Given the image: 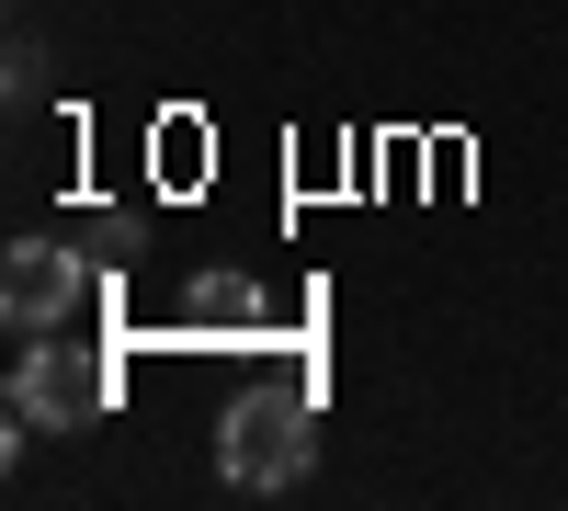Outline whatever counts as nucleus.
Segmentation results:
<instances>
[{"instance_id": "f257e3e1", "label": "nucleus", "mask_w": 568, "mask_h": 511, "mask_svg": "<svg viewBox=\"0 0 568 511\" xmlns=\"http://www.w3.org/2000/svg\"><path fill=\"white\" fill-rule=\"evenodd\" d=\"M307 467H318V421H307L296 387L227 398V421H216V478L227 489H296Z\"/></svg>"}, {"instance_id": "f03ea898", "label": "nucleus", "mask_w": 568, "mask_h": 511, "mask_svg": "<svg viewBox=\"0 0 568 511\" xmlns=\"http://www.w3.org/2000/svg\"><path fill=\"white\" fill-rule=\"evenodd\" d=\"M103 398H114L103 352H69L58 330H45V341H23V364H12V443H34V432H80Z\"/></svg>"}, {"instance_id": "7ed1b4c3", "label": "nucleus", "mask_w": 568, "mask_h": 511, "mask_svg": "<svg viewBox=\"0 0 568 511\" xmlns=\"http://www.w3.org/2000/svg\"><path fill=\"white\" fill-rule=\"evenodd\" d=\"M69 307H80V262L58 239H12V262H0V318H12V341L69 330Z\"/></svg>"}, {"instance_id": "20e7f679", "label": "nucleus", "mask_w": 568, "mask_h": 511, "mask_svg": "<svg viewBox=\"0 0 568 511\" xmlns=\"http://www.w3.org/2000/svg\"><path fill=\"white\" fill-rule=\"evenodd\" d=\"M182 318H194V330H251V318H262V285H251V273H194V285H182Z\"/></svg>"}, {"instance_id": "39448f33", "label": "nucleus", "mask_w": 568, "mask_h": 511, "mask_svg": "<svg viewBox=\"0 0 568 511\" xmlns=\"http://www.w3.org/2000/svg\"><path fill=\"white\" fill-rule=\"evenodd\" d=\"M12 103H45V45H12Z\"/></svg>"}]
</instances>
